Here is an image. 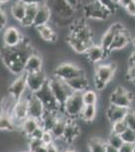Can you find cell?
Here are the masks:
<instances>
[{
  "label": "cell",
  "instance_id": "4dcf8cb0",
  "mask_svg": "<svg viewBox=\"0 0 135 152\" xmlns=\"http://www.w3.org/2000/svg\"><path fill=\"white\" fill-rule=\"evenodd\" d=\"M107 143L99 137H92L88 142L89 152H106Z\"/></svg>",
  "mask_w": 135,
  "mask_h": 152
},
{
  "label": "cell",
  "instance_id": "cb8c5ba5",
  "mask_svg": "<svg viewBox=\"0 0 135 152\" xmlns=\"http://www.w3.org/2000/svg\"><path fill=\"white\" fill-rule=\"evenodd\" d=\"M58 116H60V112L45 111L43 118L40 119V126L45 131H51L56 123V121H58Z\"/></svg>",
  "mask_w": 135,
  "mask_h": 152
},
{
  "label": "cell",
  "instance_id": "ac0fdd59",
  "mask_svg": "<svg viewBox=\"0 0 135 152\" xmlns=\"http://www.w3.org/2000/svg\"><path fill=\"white\" fill-rule=\"evenodd\" d=\"M85 54L88 60L93 64H99L108 55V53L101 47V45H96V44H93L91 47H89Z\"/></svg>",
  "mask_w": 135,
  "mask_h": 152
},
{
  "label": "cell",
  "instance_id": "6f0895ef",
  "mask_svg": "<svg viewBox=\"0 0 135 152\" xmlns=\"http://www.w3.org/2000/svg\"><path fill=\"white\" fill-rule=\"evenodd\" d=\"M132 83H133V85H134V86H135V79H133V80H132V81H131Z\"/></svg>",
  "mask_w": 135,
  "mask_h": 152
},
{
  "label": "cell",
  "instance_id": "db71d44e",
  "mask_svg": "<svg viewBox=\"0 0 135 152\" xmlns=\"http://www.w3.org/2000/svg\"><path fill=\"white\" fill-rule=\"evenodd\" d=\"M9 1H10V0H0V5H1V4H5Z\"/></svg>",
  "mask_w": 135,
  "mask_h": 152
},
{
  "label": "cell",
  "instance_id": "ee69618b",
  "mask_svg": "<svg viewBox=\"0 0 135 152\" xmlns=\"http://www.w3.org/2000/svg\"><path fill=\"white\" fill-rule=\"evenodd\" d=\"M125 10H126L128 15L135 18V0L132 2V3H130L129 5L126 7V8H125Z\"/></svg>",
  "mask_w": 135,
  "mask_h": 152
},
{
  "label": "cell",
  "instance_id": "d4e9b609",
  "mask_svg": "<svg viewBox=\"0 0 135 152\" xmlns=\"http://www.w3.org/2000/svg\"><path fill=\"white\" fill-rule=\"evenodd\" d=\"M68 119L69 118L63 113V115L58 116V121H56V123L55 124V126L53 127V129L51 130V132L53 133L56 140H61V139L63 138L64 133H65L66 126H67Z\"/></svg>",
  "mask_w": 135,
  "mask_h": 152
},
{
  "label": "cell",
  "instance_id": "ba28073f",
  "mask_svg": "<svg viewBox=\"0 0 135 152\" xmlns=\"http://www.w3.org/2000/svg\"><path fill=\"white\" fill-rule=\"evenodd\" d=\"M11 117L13 118L16 128H20L21 123L28 117V104L27 97L23 95L20 99H18L14 104L11 111Z\"/></svg>",
  "mask_w": 135,
  "mask_h": 152
},
{
  "label": "cell",
  "instance_id": "f907efd6",
  "mask_svg": "<svg viewBox=\"0 0 135 152\" xmlns=\"http://www.w3.org/2000/svg\"><path fill=\"white\" fill-rule=\"evenodd\" d=\"M129 64L135 65V50L130 54V56H129Z\"/></svg>",
  "mask_w": 135,
  "mask_h": 152
},
{
  "label": "cell",
  "instance_id": "7402d4cb",
  "mask_svg": "<svg viewBox=\"0 0 135 152\" xmlns=\"http://www.w3.org/2000/svg\"><path fill=\"white\" fill-rule=\"evenodd\" d=\"M68 83V85L71 87V89L73 90L74 92H84L85 90L89 89L90 87V83L88 78L86 77L85 74L78 76V77H75L71 80H68L66 81Z\"/></svg>",
  "mask_w": 135,
  "mask_h": 152
},
{
  "label": "cell",
  "instance_id": "8992f818",
  "mask_svg": "<svg viewBox=\"0 0 135 152\" xmlns=\"http://www.w3.org/2000/svg\"><path fill=\"white\" fill-rule=\"evenodd\" d=\"M83 74H85L84 70L78 67L76 64L70 62L61 63L58 66H56V68L53 71V75L64 81H68V80H71Z\"/></svg>",
  "mask_w": 135,
  "mask_h": 152
},
{
  "label": "cell",
  "instance_id": "836d02e7",
  "mask_svg": "<svg viewBox=\"0 0 135 152\" xmlns=\"http://www.w3.org/2000/svg\"><path fill=\"white\" fill-rule=\"evenodd\" d=\"M106 143H107V145L119 149L124 142H123V140H122V138H121V136H120V135H117V134H114V133H110L109 136H108V138H107Z\"/></svg>",
  "mask_w": 135,
  "mask_h": 152
},
{
  "label": "cell",
  "instance_id": "d6a6232c",
  "mask_svg": "<svg viewBox=\"0 0 135 152\" xmlns=\"http://www.w3.org/2000/svg\"><path fill=\"white\" fill-rule=\"evenodd\" d=\"M83 100L85 104H96L98 102V94L97 92L92 89H87L84 92H82Z\"/></svg>",
  "mask_w": 135,
  "mask_h": 152
},
{
  "label": "cell",
  "instance_id": "60d3db41",
  "mask_svg": "<svg viewBox=\"0 0 135 152\" xmlns=\"http://www.w3.org/2000/svg\"><path fill=\"white\" fill-rule=\"evenodd\" d=\"M7 23H8V18L5 13V11L0 7V29H3L6 28Z\"/></svg>",
  "mask_w": 135,
  "mask_h": 152
},
{
  "label": "cell",
  "instance_id": "e0dca14e",
  "mask_svg": "<svg viewBox=\"0 0 135 152\" xmlns=\"http://www.w3.org/2000/svg\"><path fill=\"white\" fill-rule=\"evenodd\" d=\"M81 135V128L79 127V125L73 121V119H68L67 122V126L65 129V133L62 138V140L65 143L71 144L77 138H79V136Z\"/></svg>",
  "mask_w": 135,
  "mask_h": 152
},
{
  "label": "cell",
  "instance_id": "ab89813d",
  "mask_svg": "<svg viewBox=\"0 0 135 152\" xmlns=\"http://www.w3.org/2000/svg\"><path fill=\"white\" fill-rule=\"evenodd\" d=\"M40 145H43V142H41L40 139L32 138V137H29V138H28V143H27L28 151L33 152L36 148H38Z\"/></svg>",
  "mask_w": 135,
  "mask_h": 152
},
{
  "label": "cell",
  "instance_id": "7c38bea8",
  "mask_svg": "<svg viewBox=\"0 0 135 152\" xmlns=\"http://www.w3.org/2000/svg\"><path fill=\"white\" fill-rule=\"evenodd\" d=\"M123 29H125V28L121 23H115L111 24V26L105 31V33L102 35L100 45H101V47L104 49L108 54H109V49L111 47V44L113 40H114L115 36L117 35V33L123 31Z\"/></svg>",
  "mask_w": 135,
  "mask_h": 152
},
{
  "label": "cell",
  "instance_id": "f6af8a7d",
  "mask_svg": "<svg viewBox=\"0 0 135 152\" xmlns=\"http://www.w3.org/2000/svg\"><path fill=\"white\" fill-rule=\"evenodd\" d=\"M19 1H21L22 3H24L25 5H40L41 3H45V0H19Z\"/></svg>",
  "mask_w": 135,
  "mask_h": 152
},
{
  "label": "cell",
  "instance_id": "83f0119b",
  "mask_svg": "<svg viewBox=\"0 0 135 152\" xmlns=\"http://www.w3.org/2000/svg\"><path fill=\"white\" fill-rule=\"evenodd\" d=\"M25 11H26V5L21 1H19V0H16L11 5L10 8L11 15L18 23H21L23 20L24 16H25Z\"/></svg>",
  "mask_w": 135,
  "mask_h": 152
},
{
  "label": "cell",
  "instance_id": "680465c9",
  "mask_svg": "<svg viewBox=\"0 0 135 152\" xmlns=\"http://www.w3.org/2000/svg\"><path fill=\"white\" fill-rule=\"evenodd\" d=\"M113 1H114V2H116V3H117V1H118V0H113Z\"/></svg>",
  "mask_w": 135,
  "mask_h": 152
},
{
  "label": "cell",
  "instance_id": "7bdbcfd3",
  "mask_svg": "<svg viewBox=\"0 0 135 152\" xmlns=\"http://www.w3.org/2000/svg\"><path fill=\"white\" fill-rule=\"evenodd\" d=\"M127 78L132 81L133 79H135V65L130 64L128 69H127Z\"/></svg>",
  "mask_w": 135,
  "mask_h": 152
},
{
  "label": "cell",
  "instance_id": "f35d334b",
  "mask_svg": "<svg viewBox=\"0 0 135 152\" xmlns=\"http://www.w3.org/2000/svg\"><path fill=\"white\" fill-rule=\"evenodd\" d=\"M40 140H41V142H43V145L48 146V145H50V144L53 143L56 139H55V137H53V135L51 131H45V132H43V137H41Z\"/></svg>",
  "mask_w": 135,
  "mask_h": 152
},
{
  "label": "cell",
  "instance_id": "4316f807",
  "mask_svg": "<svg viewBox=\"0 0 135 152\" xmlns=\"http://www.w3.org/2000/svg\"><path fill=\"white\" fill-rule=\"evenodd\" d=\"M68 43H69V45H70V47L72 48L76 53H79V54H85L86 51L89 49V47H91L87 43L81 41L80 39L71 35V34L68 38Z\"/></svg>",
  "mask_w": 135,
  "mask_h": 152
},
{
  "label": "cell",
  "instance_id": "277c9868",
  "mask_svg": "<svg viewBox=\"0 0 135 152\" xmlns=\"http://www.w3.org/2000/svg\"><path fill=\"white\" fill-rule=\"evenodd\" d=\"M84 105L82 92H73L65 102L62 110L69 119H75L80 116Z\"/></svg>",
  "mask_w": 135,
  "mask_h": 152
},
{
  "label": "cell",
  "instance_id": "7dc6e473",
  "mask_svg": "<svg viewBox=\"0 0 135 152\" xmlns=\"http://www.w3.org/2000/svg\"><path fill=\"white\" fill-rule=\"evenodd\" d=\"M46 152H61V151L58 149V147L56 146V144L53 142V143L46 146Z\"/></svg>",
  "mask_w": 135,
  "mask_h": 152
},
{
  "label": "cell",
  "instance_id": "52a82bcc",
  "mask_svg": "<svg viewBox=\"0 0 135 152\" xmlns=\"http://www.w3.org/2000/svg\"><path fill=\"white\" fill-rule=\"evenodd\" d=\"M33 94L43 102L45 111L58 112L61 110V107L58 105V102H56V100L55 99V96H53V92H51L48 83H46L41 89H40L38 92H35V94Z\"/></svg>",
  "mask_w": 135,
  "mask_h": 152
},
{
  "label": "cell",
  "instance_id": "7a4b0ae2",
  "mask_svg": "<svg viewBox=\"0 0 135 152\" xmlns=\"http://www.w3.org/2000/svg\"><path fill=\"white\" fill-rule=\"evenodd\" d=\"M117 70L116 63L99 64L95 69L94 81L95 87L98 90H103L114 77Z\"/></svg>",
  "mask_w": 135,
  "mask_h": 152
},
{
  "label": "cell",
  "instance_id": "3957f363",
  "mask_svg": "<svg viewBox=\"0 0 135 152\" xmlns=\"http://www.w3.org/2000/svg\"><path fill=\"white\" fill-rule=\"evenodd\" d=\"M48 84L51 88V92H53V96H55L56 102H58V105L61 107V110H62V107L65 104V102L74 91L71 89V87L69 86L67 82L56 77L55 75L48 80Z\"/></svg>",
  "mask_w": 135,
  "mask_h": 152
},
{
  "label": "cell",
  "instance_id": "ffe728a7",
  "mask_svg": "<svg viewBox=\"0 0 135 152\" xmlns=\"http://www.w3.org/2000/svg\"><path fill=\"white\" fill-rule=\"evenodd\" d=\"M43 59L40 55L32 53L26 59L25 65H24V72L25 73H35L43 71Z\"/></svg>",
  "mask_w": 135,
  "mask_h": 152
},
{
  "label": "cell",
  "instance_id": "11a10c76",
  "mask_svg": "<svg viewBox=\"0 0 135 152\" xmlns=\"http://www.w3.org/2000/svg\"><path fill=\"white\" fill-rule=\"evenodd\" d=\"M131 42H132V45H133V47L135 48V37L131 39Z\"/></svg>",
  "mask_w": 135,
  "mask_h": 152
},
{
  "label": "cell",
  "instance_id": "d590c367",
  "mask_svg": "<svg viewBox=\"0 0 135 152\" xmlns=\"http://www.w3.org/2000/svg\"><path fill=\"white\" fill-rule=\"evenodd\" d=\"M120 136H121L122 140H123V142H125V143L135 144V130L127 128Z\"/></svg>",
  "mask_w": 135,
  "mask_h": 152
},
{
  "label": "cell",
  "instance_id": "9a60e30c",
  "mask_svg": "<svg viewBox=\"0 0 135 152\" xmlns=\"http://www.w3.org/2000/svg\"><path fill=\"white\" fill-rule=\"evenodd\" d=\"M27 104H28V117L34 118L40 121L43 114L45 113V109L43 102H40L33 94H30L27 96Z\"/></svg>",
  "mask_w": 135,
  "mask_h": 152
},
{
  "label": "cell",
  "instance_id": "74e56055",
  "mask_svg": "<svg viewBox=\"0 0 135 152\" xmlns=\"http://www.w3.org/2000/svg\"><path fill=\"white\" fill-rule=\"evenodd\" d=\"M124 122L126 123L127 127H128L129 129L135 130V111L129 109L126 116L124 118Z\"/></svg>",
  "mask_w": 135,
  "mask_h": 152
},
{
  "label": "cell",
  "instance_id": "5bb4252c",
  "mask_svg": "<svg viewBox=\"0 0 135 152\" xmlns=\"http://www.w3.org/2000/svg\"><path fill=\"white\" fill-rule=\"evenodd\" d=\"M23 41V36L18 28L15 26H8L5 28L3 34V43L5 47L13 48L21 44Z\"/></svg>",
  "mask_w": 135,
  "mask_h": 152
},
{
  "label": "cell",
  "instance_id": "44dd1931",
  "mask_svg": "<svg viewBox=\"0 0 135 152\" xmlns=\"http://www.w3.org/2000/svg\"><path fill=\"white\" fill-rule=\"evenodd\" d=\"M128 110L129 109H126V107H117V105L110 104L106 111V118L111 124L115 123V122L121 121V120H124Z\"/></svg>",
  "mask_w": 135,
  "mask_h": 152
},
{
  "label": "cell",
  "instance_id": "f1b7e54d",
  "mask_svg": "<svg viewBox=\"0 0 135 152\" xmlns=\"http://www.w3.org/2000/svg\"><path fill=\"white\" fill-rule=\"evenodd\" d=\"M97 117V107L96 104H85L81 112L79 118L81 120L87 123H91Z\"/></svg>",
  "mask_w": 135,
  "mask_h": 152
},
{
  "label": "cell",
  "instance_id": "1f68e13d",
  "mask_svg": "<svg viewBox=\"0 0 135 152\" xmlns=\"http://www.w3.org/2000/svg\"><path fill=\"white\" fill-rule=\"evenodd\" d=\"M38 5H26V11H25V16H24L23 20L21 21L20 24L22 26H32L34 18H35L36 11H38Z\"/></svg>",
  "mask_w": 135,
  "mask_h": 152
},
{
  "label": "cell",
  "instance_id": "9c48e42d",
  "mask_svg": "<svg viewBox=\"0 0 135 152\" xmlns=\"http://www.w3.org/2000/svg\"><path fill=\"white\" fill-rule=\"evenodd\" d=\"M27 91L26 86V73L24 72L20 75H17L16 78L11 82L8 86V94L11 96L15 102L20 99Z\"/></svg>",
  "mask_w": 135,
  "mask_h": 152
},
{
  "label": "cell",
  "instance_id": "30bf717a",
  "mask_svg": "<svg viewBox=\"0 0 135 152\" xmlns=\"http://www.w3.org/2000/svg\"><path fill=\"white\" fill-rule=\"evenodd\" d=\"M84 14L86 18L94 19V20H106L110 18L111 12L108 11L97 1L90 2L84 8Z\"/></svg>",
  "mask_w": 135,
  "mask_h": 152
},
{
  "label": "cell",
  "instance_id": "9f6ffc18",
  "mask_svg": "<svg viewBox=\"0 0 135 152\" xmlns=\"http://www.w3.org/2000/svg\"><path fill=\"white\" fill-rule=\"evenodd\" d=\"M65 152H76L75 150H72V149H68V150H66Z\"/></svg>",
  "mask_w": 135,
  "mask_h": 152
},
{
  "label": "cell",
  "instance_id": "681fc988",
  "mask_svg": "<svg viewBox=\"0 0 135 152\" xmlns=\"http://www.w3.org/2000/svg\"><path fill=\"white\" fill-rule=\"evenodd\" d=\"M133 1L134 0H118V1H117V5L123 7V8H126V7L128 6L130 3H132Z\"/></svg>",
  "mask_w": 135,
  "mask_h": 152
},
{
  "label": "cell",
  "instance_id": "8d00e7d4",
  "mask_svg": "<svg viewBox=\"0 0 135 152\" xmlns=\"http://www.w3.org/2000/svg\"><path fill=\"white\" fill-rule=\"evenodd\" d=\"M96 1L104 8H106L108 11L111 12V14L117 10V3L113 1V0H96Z\"/></svg>",
  "mask_w": 135,
  "mask_h": 152
},
{
  "label": "cell",
  "instance_id": "d6986e66",
  "mask_svg": "<svg viewBox=\"0 0 135 152\" xmlns=\"http://www.w3.org/2000/svg\"><path fill=\"white\" fill-rule=\"evenodd\" d=\"M131 42V38L130 35L126 31V29L117 33V35L115 36L114 40H113L111 47L109 49V53L113 52V51H119V50H123L127 47V45Z\"/></svg>",
  "mask_w": 135,
  "mask_h": 152
},
{
  "label": "cell",
  "instance_id": "f5cc1de1",
  "mask_svg": "<svg viewBox=\"0 0 135 152\" xmlns=\"http://www.w3.org/2000/svg\"><path fill=\"white\" fill-rule=\"evenodd\" d=\"M106 152H119V149H117V148H114V147H111V146L107 145V148H106Z\"/></svg>",
  "mask_w": 135,
  "mask_h": 152
},
{
  "label": "cell",
  "instance_id": "8fae6325",
  "mask_svg": "<svg viewBox=\"0 0 135 152\" xmlns=\"http://www.w3.org/2000/svg\"><path fill=\"white\" fill-rule=\"evenodd\" d=\"M48 77L43 71L26 73V86L30 94H35L48 83Z\"/></svg>",
  "mask_w": 135,
  "mask_h": 152
},
{
  "label": "cell",
  "instance_id": "2e32d148",
  "mask_svg": "<svg viewBox=\"0 0 135 152\" xmlns=\"http://www.w3.org/2000/svg\"><path fill=\"white\" fill-rule=\"evenodd\" d=\"M51 15H53V12H51L50 5L46 2L40 4L38 6V11H36L32 26L38 28V26L48 24L51 19Z\"/></svg>",
  "mask_w": 135,
  "mask_h": 152
},
{
  "label": "cell",
  "instance_id": "6da1fadb",
  "mask_svg": "<svg viewBox=\"0 0 135 152\" xmlns=\"http://www.w3.org/2000/svg\"><path fill=\"white\" fill-rule=\"evenodd\" d=\"M32 53V47L27 41L24 42L23 39L21 44L16 47L8 48L4 46V48L0 51V57L9 72L17 76L24 73L25 61Z\"/></svg>",
  "mask_w": 135,
  "mask_h": 152
},
{
  "label": "cell",
  "instance_id": "bcb514c9",
  "mask_svg": "<svg viewBox=\"0 0 135 152\" xmlns=\"http://www.w3.org/2000/svg\"><path fill=\"white\" fill-rule=\"evenodd\" d=\"M43 132H45V130H43V128L41 126L38 127V129L35 130V131L33 132L32 134H31L30 137H32V138H38V139H41V137H43Z\"/></svg>",
  "mask_w": 135,
  "mask_h": 152
},
{
  "label": "cell",
  "instance_id": "484cf974",
  "mask_svg": "<svg viewBox=\"0 0 135 152\" xmlns=\"http://www.w3.org/2000/svg\"><path fill=\"white\" fill-rule=\"evenodd\" d=\"M35 29L38 31V33L40 38L45 42H48V43H53V42L56 41V31H53L51 26H48V23L45 24V26H38V28H35Z\"/></svg>",
  "mask_w": 135,
  "mask_h": 152
},
{
  "label": "cell",
  "instance_id": "c3c4849f",
  "mask_svg": "<svg viewBox=\"0 0 135 152\" xmlns=\"http://www.w3.org/2000/svg\"><path fill=\"white\" fill-rule=\"evenodd\" d=\"M66 2L73 7L74 9H77L78 7L80 6V3H81V0H65Z\"/></svg>",
  "mask_w": 135,
  "mask_h": 152
},
{
  "label": "cell",
  "instance_id": "b9f144b4",
  "mask_svg": "<svg viewBox=\"0 0 135 152\" xmlns=\"http://www.w3.org/2000/svg\"><path fill=\"white\" fill-rule=\"evenodd\" d=\"M119 152H135V144L124 142L119 148Z\"/></svg>",
  "mask_w": 135,
  "mask_h": 152
},
{
  "label": "cell",
  "instance_id": "f546056e",
  "mask_svg": "<svg viewBox=\"0 0 135 152\" xmlns=\"http://www.w3.org/2000/svg\"><path fill=\"white\" fill-rule=\"evenodd\" d=\"M16 130L13 118L9 113L0 114V131H13Z\"/></svg>",
  "mask_w": 135,
  "mask_h": 152
},
{
  "label": "cell",
  "instance_id": "5b68a950",
  "mask_svg": "<svg viewBox=\"0 0 135 152\" xmlns=\"http://www.w3.org/2000/svg\"><path fill=\"white\" fill-rule=\"evenodd\" d=\"M134 99L135 96L132 92L128 91L123 86H118L115 88L112 94H110L109 102L110 104L126 107V109H131V104Z\"/></svg>",
  "mask_w": 135,
  "mask_h": 152
},
{
  "label": "cell",
  "instance_id": "816d5d0a",
  "mask_svg": "<svg viewBox=\"0 0 135 152\" xmlns=\"http://www.w3.org/2000/svg\"><path fill=\"white\" fill-rule=\"evenodd\" d=\"M33 152H46V146L45 145H40L38 148H36Z\"/></svg>",
  "mask_w": 135,
  "mask_h": 152
},
{
  "label": "cell",
  "instance_id": "4fadbf2b",
  "mask_svg": "<svg viewBox=\"0 0 135 152\" xmlns=\"http://www.w3.org/2000/svg\"><path fill=\"white\" fill-rule=\"evenodd\" d=\"M50 7L51 12H53L56 16L64 19H70L75 12V9L71 5H69L65 0H53Z\"/></svg>",
  "mask_w": 135,
  "mask_h": 152
},
{
  "label": "cell",
  "instance_id": "603a6c76",
  "mask_svg": "<svg viewBox=\"0 0 135 152\" xmlns=\"http://www.w3.org/2000/svg\"><path fill=\"white\" fill-rule=\"evenodd\" d=\"M40 126V120L34 119V118H31V117H27L22 123H21L19 130H20L21 133H22L24 136L29 138V137L31 136V134H32Z\"/></svg>",
  "mask_w": 135,
  "mask_h": 152
},
{
  "label": "cell",
  "instance_id": "e575fe53",
  "mask_svg": "<svg viewBox=\"0 0 135 152\" xmlns=\"http://www.w3.org/2000/svg\"><path fill=\"white\" fill-rule=\"evenodd\" d=\"M127 128H128V127H127L126 123L124 122V120H121V121L115 122V123L112 124L111 133H114V134H117V135H121Z\"/></svg>",
  "mask_w": 135,
  "mask_h": 152
},
{
  "label": "cell",
  "instance_id": "91938a15",
  "mask_svg": "<svg viewBox=\"0 0 135 152\" xmlns=\"http://www.w3.org/2000/svg\"><path fill=\"white\" fill-rule=\"evenodd\" d=\"M20 152H30V151H20Z\"/></svg>",
  "mask_w": 135,
  "mask_h": 152
}]
</instances>
